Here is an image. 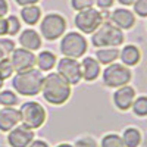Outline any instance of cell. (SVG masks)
I'll list each match as a JSON object with an SVG mask.
<instances>
[{"instance_id":"1","label":"cell","mask_w":147,"mask_h":147,"mask_svg":"<svg viewBox=\"0 0 147 147\" xmlns=\"http://www.w3.org/2000/svg\"><path fill=\"white\" fill-rule=\"evenodd\" d=\"M71 87L72 85L57 72H49L47 77H44L41 93L46 102L55 106H60L69 100L72 94Z\"/></svg>"},{"instance_id":"2","label":"cell","mask_w":147,"mask_h":147,"mask_svg":"<svg viewBox=\"0 0 147 147\" xmlns=\"http://www.w3.org/2000/svg\"><path fill=\"white\" fill-rule=\"evenodd\" d=\"M43 82H44L43 72L40 69L31 68L28 71L16 72L13 78H12V87L21 96L32 97V96H37L38 93H41Z\"/></svg>"},{"instance_id":"3","label":"cell","mask_w":147,"mask_h":147,"mask_svg":"<svg viewBox=\"0 0 147 147\" xmlns=\"http://www.w3.org/2000/svg\"><path fill=\"white\" fill-rule=\"evenodd\" d=\"M124 31L115 27L110 21H105L102 25L91 34V44L97 49L102 47H119L124 44Z\"/></svg>"},{"instance_id":"4","label":"cell","mask_w":147,"mask_h":147,"mask_svg":"<svg viewBox=\"0 0 147 147\" xmlns=\"http://www.w3.org/2000/svg\"><path fill=\"white\" fill-rule=\"evenodd\" d=\"M87 40L81 32L77 31H69L65 35H62L59 49L60 53L65 57H72V59H80L87 52Z\"/></svg>"},{"instance_id":"5","label":"cell","mask_w":147,"mask_h":147,"mask_svg":"<svg viewBox=\"0 0 147 147\" xmlns=\"http://www.w3.org/2000/svg\"><path fill=\"white\" fill-rule=\"evenodd\" d=\"M103 84L109 88H119L128 85L132 80V72L128 66L122 63H110L102 74Z\"/></svg>"},{"instance_id":"6","label":"cell","mask_w":147,"mask_h":147,"mask_svg":"<svg viewBox=\"0 0 147 147\" xmlns=\"http://www.w3.org/2000/svg\"><path fill=\"white\" fill-rule=\"evenodd\" d=\"M19 113H21V122L22 125H25L31 129H38L44 125L47 113L43 105L37 103V102H25L22 103L19 107Z\"/></svg>"},{"instance_id":"7","label":"cell","mask_w":147,"mask_h":147,"mask_svg":"<svg viewBox=\"0 0 147 147\" xmlns=\"http://www.w3.org/2000/svg\"><path fill=\"white\" fill-rule=\"evenodd\" d=\"M66 31V19L60 13H47L40 22V32L47 41H56Z\"/></svg>"},{"instance_id":"8","label":"cell","mask_w":147,"mask_h":147,"mask_svg":"<svg viewBox=\"0 0 147 147\" xmlns=\"http://www.w3.org/2000/svg\"><path fill=\"white\" fill-rule=\"evenodd\" d=\"M103 22L105 19H103L102 12L94 7L80 10L77 12L75 18H74V24H75L77 30L81 31L82 34H93Z\"/></svg>"},{"instance_id":"9","label":"cell","mask_w":147,"mask_h":147,"mask_svg":"<svg viewBox=\"0 0 147 147\" xmlns=\"http://www.w3.org/2000/svg\"><path fill=\"white\" fill-rule=\"evenodd\" d=\"M57 66V74L62 75L71 85H75L82 80V69H81V63L77 59L72 57H62L56 63Z\"/></svg>"},{"instance_id":"10","label":"cell","mask_w":147,"mask_h":147,"mask_svg":"<svg viewBox=\"0 0 147 147\" xmlns=\"http://www.w3.org/2000/svg\"><path fill=\"white\" fill-rule=\"evenodd\" d=\"M10 62L13 66V71L22 72V71H28L37 65V56L34 52H30L24 47H18L10 53Z\"/></svg>"},{"instance_id":"11","label":"cell","mask_w":147,"mask_h":147,"mask_svg":"<svg viewBox=\"0 0 147 147\" xmlns=\"http://www.w3.org/2000/svg\"><path fill=\"white\" fill-rule=\"evenodd\" d=\"M34 141V129L18 125L13 129H10L7 134V144L10 147H28Z\"/></svg>"},{"instance_id":"12","label":"cell","mask_w":147,"mask_h":147,"mask_svg":"<svg viewBox=\"0 0 147 147\" xmlns=\"http://www.w3.org/2000/svg\"><path fill=\"white\" fill-rule=\"evenodd\" d=\"M113 105L121 112H127L131 109L134 100H136V88L131 85H124L115 90L113 93Z\"/></svg>"},{"instance_id":"13","label":"cell","mask_w":147,"mask_h":147,"mask_svg":"<svg viewBox=\"0 0 147 147\" xmlns=\"http://www.w3.org/2000/svg\"><path fill=\"white\" fill-rule=\"evenodd\" d=\"M109 21L119 30L125 31V30H131L136 25V15H134V12H131L127 7H118L110 13Z\"/></svg>"},{"instance_id":"14","label":"cell","mask_w":147,"mask_h":147,"mask_svg":"<svg viewBox=\"0 0 147 147\" xmlns=\"http://www.w3.org/2000/svg\"><path fill=\"white\" fill-rule=\"evenodd\" d=\"M21 124V113L19 109L15 107H3L0 110V131L9 132Z\"/></svg>"},{"instance_id":"15","label":"cell","mask_w":147,"mask_h":147,"mask_svg":"<svg viewBox=\"0 0 147 147\" xmlns=\"http://www.w3.org/2000/svg\"><path fill=\"white\" fill-rule=\"evenodd\" d=\"M19 44L30 52H35L41 47V35L32 28L24 30L19 34Z\"/></svg>"},{"instance_id":"16","label":"cell","mask_w":147,"mask_h":147,"mask_svg":"<svg viewBox=\"0 0 147 147\" xmlns=\"http://www.w3.org/2000/svg\"><path fill=\"white\" fill-rule=\"evenodd\" d=\"M119 59L122 65L125 66H136L140 63L141 60V50L136 44H127L122 47V50L119 52Z\"/></svg>"},{"instance_id":"17","label":"cell","mask_w":147,"mask_h":147,"mask_svg":"<svg viewBox=\"0 0 147 147\" xmlns=\"http://www.w3.org/2000/svg\"><path fill=\"white\" fill-rule=\"evenodd\" d=\"M81 69H82V80L91 82L99 78L100 75V63L96 60V57L87 56L81 60Z\"/></svg>"},{"instance_id":"18","label":"cell","mask_w":147,"mask_h":147,"mask_svg":"<svg viewBox=\"0 0 147 147\" xmlns=\"http://www.w3.org/2000/svg\"><path fill=\"white\" fill-rule=\"evenodd\" d=\"M119 59V50L118 47H102L96 52V60L100 65H110L115 63Z\"/></svg>"},{"instance_id":"19","label":"cell","mask_w":147,"mask_h":147,"mask_svg":"<svg viewBox=\"0 0 147 147\" xmlns=\"http://www.w3.org/2000/svg\"><path fill=\"white\" fill-rule=\"evenodd\" d=\"M121 137L125 147H138L143 141V132L136 127H128L124 129Z\"/></svg>"},{"instance_id":"20","label":"cell","mask_w":147,"mask_h":147,"mask_svg":"<svg viewBox=\"0 0 147 147\" xmlns=\"http://www.w3.org/2000/svg\"><path fill=\"white\" fill-rule=\"evenodd\" d=\"M56 63H57V59L53 52L43 50L37 56V65H38V69L41 72H50L53 68H56Z\"/></svg>"},{"instance_id":"21","label":"cell","mask_w":147,"mask_h":147,"mask_svg":"<svg viewBox=\"0 0 147 147\" xmlns=\"http://www.w3.org/2000/svg\"><path fill=\"white\" fill-rule=\"evenodd\" d=\"M21 19L25 24H28V25H35L41 19V9L37 5L24 6L21 9Z\"/></svg>"},{"instance_id":"22","label":"cell","mask_w":147,"mask_h":147,"mask_svg":"<svg viewBox=\"0 0 147 147\" xmlns=\"http://www.w3.org/2000/svg\"><path fill=\"white\" fill-rule=\"evenodd\" d=\"M132 113L138 118H146L147 116V96H138L136 97L132 106Z\"/></svg>"},{"instance_id":"23","label":"cell","mask_w":147,"mask_h":147,"mask_svg":"<svg viewBox=\"0 0 147 147\" xmlns=\"http://www.w3.org/2000/svg\"><path fill=\"white\" fill-rule=\"evenodd\" d=\"M19 103L18 96L12 90H2L0 91V106L3 107H15Z\"/></svg>"},{"instance_id":"24","label":"cell","mask_w":147,"mask_h":147,"mask_svg":"<svg viewBox=\"0 0 147 147\" xmlns=\"http://www.w3.org/2000/svg\"><path fill=\"white\" fill-rule=\"evenodd\" d=\"M100 147H125L122 137L119 134L115 132H109L106 136H103L102 141H100Z\"/></svg>"},{"instance_id":"25","label":"cell","mask_w":147,"mask_h":147,"mask_svg":"<svg viewBox=\"0 0 147 147\" xmlns=\"http://www.w3.org/2000/svg\"><path fill=\"white\" fill-rule=\"evenodd\" d=\"M6 21H7V35L15 37L21 31V22H19L18 16L10 15V16L6 18Z\"/></svg>"},{"instance_id":"26","label":"cell","mask_w":147,"mask_h":147,"mask_svg":"<svg viewBox=\"0 0 147 147\" xmlns=\"http://www.w3.org/2000/svg\"><path fill=\"white\" fill-rule=\"evenodd\" d=\"M12 74H13V66H12V62L9 57H3L0 60V77L3 80L10 78Z\"/></svg>"},{"instance_id":"27","label":"cell","mask_w":147,"mask_h":147,"mask_svg":"<svg viewBox=\"0 0 147 147\" xmlns=\"http://www.w3.org/2000/svg\"><path fill=\"white\" fill-rule=\"evenodd\" d=\"M132 7H134V15L140 18H147V0H136Z\"/></svg>"},{"instance_id":"28","label":"cell","mask_w":147,"mask_h":147,"mask_svg":"<svg viewBox=\"0 0 147 147\" xmlns=\"http://www.w3.org/2000/svg\"><path fill=\"white\" fill-rule=\"evenodd\" d=\"M94 5V0H71V7L74 10H84V9H90Z\"/></svg>"},{"instance_id":"29","label":"cell","mask_w":147,"mask_h":147,"mask_svg":"<svg viewBox=\"0 0 147 147\" xmlns=\"http://www.w3.org/2000/svg\"><path fill=\"white\" fill-rule=\"evenodd\" d=\"M0 47H2V50L6 55H10L12 52L15 50V41L12 40V38H5V37H0Z\"/></svg>"},{"instance_id":"30","label":"cell","mask_w":147,"mask_h":147,"mask_svg":"<svg viewBox=\"0 0 147 147\" xmlns=\"http://www.w3.org/2000/svg\"><path fill=\"white\" fill-rule=\"evenodd\" d=\"M74 147H99L97 141L93 138V137H81L77 140V143L74 144Z\"/></svg>"},{"instance_id":"31","label":"cell","mask_w":147,"mask_h":147,"mask_svg":"<svg viewBox=\"0 0 147 147\" xmlns=\"http://www.w3.org/2000/svg\"><path fill=\"white\" fill-rule=\"evenodd\" d=\"M94 2H96L97 7H100L102 10H107L113 6L115 0H94Z\"/></svg>"},{"instance_id":"32","label":"cell","mask_w":147,"mask_h":147,"mask_svg":"<svg viewBox=\"0 0 147 147\" xmlns=\"http://www.w3.org/2000/svg\"><path fill=\"white\" fill-rule=\"evenodd\" d=\"M7 35V21L5 18H0V37Z\"/></svg>"},{"instance_id":"33","label":"cell","mask_w":147,"mask_h":147,"mask_svg":"<svg viewBox=\"0 0 147 147\" xmlns=\"http://www.w3.org/2000/svg\"><path fill=\"white\" fill-rule=\"evenodd\" d=\"M9 10V5L6 0H0V18H5V15Z\"/></svg>"},{"instance_id":"34","label":"cell","mask_w":147,"mask_h":147,"mask_svg":"<svg viewBox=\"0 0 147 147\" xmlns=\"http://www.w3.org/2000/svg\"><path fill=\"white\" fill-rule=\"evenodd\" d=\"M15 3L18 6H31V5H37L38 3V0H15Z\"/></svg>"},{"instance_id":"35","label":"cell","mask_w":147,"mask_h":147,"mask_svg":"<svg viewBox=\"0 0 147 147\" xmlns=\"http://www.w3.org/2000/svg\"><path fill=\"white\" fill-rule=\"evenodd\" d=\"M28 147H50V146H49L44 140H34Z\"/></svg>"},{"instance_id":"36","label":"cell","mask_w":147,"mask_h":147,"mask_svg":"<svg viewBox=\"0 0 147 147\" xmlns=\"http://www.w3.org/2000/svg\"><path fill=\"white\" fill-rule=\"evenodd\" d=\"M136 0H118V3L122 5V6H132Z\"/></svg>"},{"instance_id":"37","label":"cell","mask_w":147,"mask_h":147,"mask_svg":"<svg viewBox=\"0 0 147 147\" xmlns=\"http://www.w3.org/2000/svg\"><path fill=\"white\" fill-rule=\"evenodd\" d=\"M138 147H147V137H143V141Z\"/></svg>"},{"instance_id":"38","label":"cell","mask_w":147,"mask_h":147,"mask_svg":"<svg viewBox=\"0 0 147 147\" xmlns=\"http://www.w3.org/2000/svg\"><path fill=\"white\" fill-rule=\"evenodd\" d=\"M56 147H74L72 144H68V143H60V144H57Z\"/></svg>"},{"instance_id":"39","label":"cell","mask_w":147,"mask_h":147,"mask_svg":"<svg viewBox=\"0 0 147 147\" xmlns=\"http://www.w3.org/2000/svg\"><path fill=\"white\" fill-rule=\"evenodd\" d=\"M3 84H5V80L0 77V91H2V87H3Z\"/></svg>"},{"instance_id":"40","label":"cell","mask_w":147,"mask_h":147,"mask_svg":"<svg viewBox=\"0 0 147 147\" xmlns=\"http://www.w3.org/2000/svg\"><path fill=\"white\" fill-rule=\"evenodd\" d=\"M5 57V53H3V50H2V47H0V60H2Z\"/></svg>"}]
</instances>
